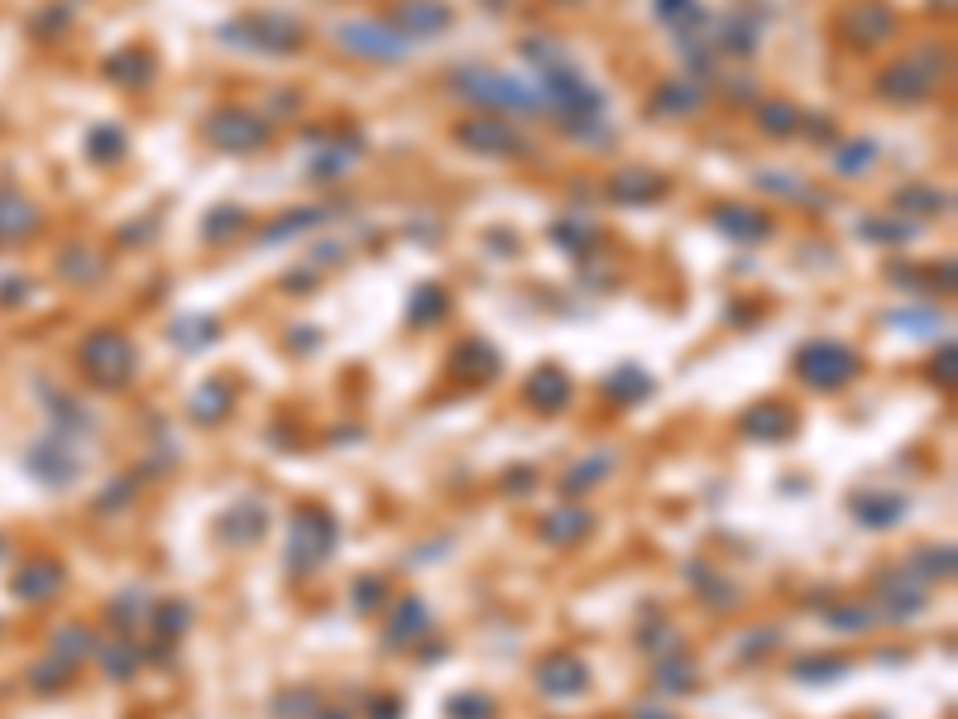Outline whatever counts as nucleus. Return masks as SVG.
Here are the masks:
<instances>
[{
  "label": "nucleus",
  "instance_id": "obj_1",
  "mask_svg": "<svg viewBox=\"0 0 958 719\" xmlns=\"http://www.w3.org/2000/svg\"><path fill=\"white\" fill-rule=\"evenodd\" d=\"M221 39H240L245 48H254V53H293V48L302 44V24L278 15V10H264V15H250L240 24H226Z\"/></svg>",
  "mask_w": 958,
  "mask_h": 719
},
{
  "label": "nucleus",
  "instance_id": "obj_2",
  "mask_svg": "<svg viewBox=\"0 0 958 719\" xmlns=\"http://www.w3.org/2000/svg\"><path fill=\"white\" fill-rule=\"evenodd\" d=\"M456 87L470 96V101H480V106H499V111H537V92L532 87H523L518 77H504V72H460L456 77Z\"/></svg>",
  "mask_w": 958,
  "mask_h": 719
},
{
  "label": "nucleus",
  "instance_id": "obj_3",
  "mask_svg": "<svg viewBox=\"0 0 958 719\" xmlns=\"http://www.w3.org/2000/svg\"><path fill=\"white\" fill-rule=\"evenodd\" d=\"M939 77H944V53H935V48H920V53L906 58V63L896 68L892 77H882V92L915 101V96H930V92H935Z\"/></svg>",
  "mask_w": 958,
  "mask_h": 719
},
{
  "label": "nucleus",
  "instance_id": "obj_4",
  "mask_svg": "<svg viewBox=\"0 0 958 719\" xmlns=\"http://www.w3.org/2000/svg\"><path fill=\"white\" fill-rule=\"evenodd\" d=\"M206 135L221 144V149H259V144L269 139V130H264L250 111H235V106H226V111H216L211 120H206Z\"/></svg>",
  "mask_w": 958,
  "mask_h": 719
},
{
  "label": "nucleus",
  "instance_id": "obj_5",
  "mask_svg": "<svg viewBox=\"0 0 958 719\" xmlns=\"http://www.w3.org/2000/svg\"><path fill=\"white\" fill-rule=\"evenodd\" d=\"M341 44L350 48V53L360 58H384V63H393V58H408V39H398L393 29H384V24H345L341 29Z\"/></svg>",
  "mask_w": 958,
  "mask_h": 719
},
{
  "label": "nucleus",
  "instance_id": "obj_6",
  "mask_svg": "<svg viewBox=\"0 0 958 719\" xmlns=\"http://www.w3.org/2000/svg\"><path fill=\"white\" fill-rule=\"evenodd\" d=\"M460 139H465L470 149H480V154H518L523 149V139H518L513 130L489 125V120H484V125H465L460 130Z\"/></svg>",
  "mask_w": 958,
  "mask_h": 719
},
{
  "label": "nucleus",
  "instance_id": "obj_7",
  "mask_svg": "<svg viewBox=\"0 0 958 719\" xmlns=\"http://www.w3.org/2000/svg\"><path fill=\"white\" fill-rule=\"evenodd\" d=\"M398 20H403L408 29H417V34H436V29H446L451 10H446V5H432V0H408V5L398 10Z\"/></svg>",
  "mask_w": 958,
  "mask_h": 719
},
{
  "label": "nucleus",
  "instance_id": "obj_8",
  "mask_svg": "<svg viewBox=\"0 0 958 719\" xmlns=\"http://www.w3.org/2000/svg\"><path fill=\"white\" fill-rule=\"evenodd\" d=\"M714 226H724V231H733V235H743V240H762V235L772 231V221H767V216H753V211H733V207L714 211Z\"/></svg>",
  "mask_w": 958,
  "mask_h": 719
},
{
  "label": "nucleus",
  "instance_id": "obj_9",
  "mask_svg": "<svg viewBox=\"0 0 958 719\" xmlns=\"http://www.w3.org/2000/svg\"><path fill=\"white\" fill-rule=\"evenodd\" d=\"M791 120H796V115H791V111H786V106H772V111H767V115H762V125H767V130H772V135H781V125H791Z\"/></svg>",
  "mask_w": 958,
  "mask_h": 719
}]
</instances>
